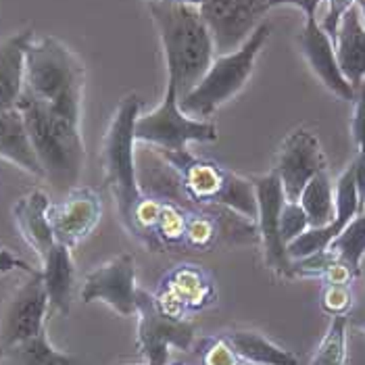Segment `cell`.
<instances>
[{"label":"cell","instance_id":"f35d334b","mask_svg":"<svg viewBox=\"0 0 365 365\" xmlns=\"http://www.w3.org/2000/svg\"><path fill=\"white\" fill-rule=\"evenodd\" d=\"M357 6H359V11H361V17H364L365 24V0H357Z\"/></svg>","mask_w":365,"mask_h":365},{"label":"cell","instance_id":"e0dca14e","mask_svg":"<svg viewBox=\"0 0 365 365\" xmlns=\"http://www.w3.org/2000/svg\"><path fill=\"white\" fill-rule=\"evenodd\" d=\"M48 209H51L48 195L40 188H34L26 197L19 198L13 207L15 224L19 227L24 240L40 257V261L51 253L56 245L51 220H48Z\"/></svg>","mask_w":365,"mask_h":365},{"label":"cell","instance_id":"277c9868","mask_svg":"<svg viewBox=\"0 0 365 365\" xmlns=\"http://www.w3.org/2000/svg\"><path fill=\"white\" fill-rule=\"evenodd\" d=\"M142 98L136 94L125 96L113 115L111 125L103 142V168L105 184L111 192L119 220L123 227L134 234L136 215L140 211L146 195L138 186L136 173V155H134V128L140 117Z\"/></svg>","mask_w":365,"mask_h":365},{"label":"cell","instance_id":"7c38bea8","mask_svg":"<svg viewBox=\"0 0 365 365\" xmlns=\"http://www.w3.org/2000/svg\"><path fill=\"white\" fill-rule=\"evenodd\" d=\"M326 169L328 161L317 136L309 130H294L282 142L274 171L280 178L286 200L299 202L305 186L319 171Z\"/></svg>","mask_w":365,"mask_h":365},{"label":"cell","instance_id":"3957f363","mask_svg":"<svg viewBox=\"0 0 365 365\" xmlns=\"http://www.w3.org/2000/svg\"><path fill=\"white\" fill-rule=\"evenodd\" d=\"M148 11L161 36L168 82L175 86L178 96L184 98L202 80L215 58L213 36L198 6L153 0L148 2Z\"/></svg>","mask_w":365,"mask_h":365},{"label":"cell","instance_id":"ffe728a7","mask_svg":"<svg viewBox=\"0 0 365 365\" xmlns=\"http://www.w3.org/2000/svg\"><path fill=\"white\" fill-rule=\"evenodd\" d=\"M31 31H21L0 42V113L15 109L26 84V48Z\"/></svg>","mask_w":365,"mask_h":365},{"label":"cell","instance_id":"7a4b0ae2","mask_svg":"<svg viewBox=\"0 0 365 365\" xmlns=\"http://www.w3.org/2000/svg\"><path fill=\"white\" fill-rule=\"evenodd\" d=\"M84 67L56 38L29 40L26 48L24 96L38 103L51 119L80 130Z\"/></svg>","mask_w":365,"mask_h":365},{"label":"cell","instance_id":"8fae6325","mask_svg":"<svg viewBox=\"0 0 365 365\" xmlns=\"http://www.w3.org/2000/svg\"><path fill=\"white\" fill-rule=\"evenodd\" d=\"M29 280L15 292L0 324V353L38 336L46 330V311H48V292L44 286L42 269L28 274Z\"/></svg>","mask_w":365,"mask_h":365},{"label":"cell","instance_id":"ac0fdd59","mask_svg":"<svg viewBox=\"0 0 365 365\" xmlns=\"http://www.w3.org/2000/svg\"><path fill=\"white\" fill-rule=\"evenodd\" d=\"M168 290H171L188 313L207 309L217 301V288L213 276L195 263H180L165 272L159 280Z\"/></svg>","mask_w":365,"mask_h":365},{"label":"cell","instance_id":"e575fe53","mask_svg":"<svg viewBox=\"0 0 365 365\" xmlns=\"http://www.w3.org/2000/svg\"><path fill=\"white\" fill-rule=\"evenodd\" d=\"M353 168V178H355V188H357V197L361 211H365V153H357L355 161L351 163Z\"/></svg>","mask_w":365,"mask_h":365},{"label":"cell","instance_id":"4316f807","mask_svg":"<svg viewBox=\"0 0 365 365\" xmlns=\"http://www.w3.org/2000/svg\"><path fill=\"white\" fill-rule=\"evenodd\" d=\"M346 315L332 317V324L326 336L322 338L319 346L315 349L309 365H346Z\"/></svg>","mask_w":365,"mask_h":365},{"label":"cell","instance_id":"d4e9b609","mask_svg":"<svg viewBox=\"0 0 365 365\" xmlns=\"http://www.w3.org/2000/svg\"><path fill=\"white\" fill-rule=\"evenodd\" d=\"M6 365H80V359L56 351L48 342L46 330L0 353Z\"/></svg>","mask_w":365,"mask_h":365},{"label":"cell","instance_id":"8992f818","mask_svg":"<svg viewBox=\"0 0 365 365\" xmlns=\"http://www.w3.org/2000/svg\"><path fill=\"white\" fill-rule=\"evenodd\" d=\"M17 109L26 119L29 140L44 169V178L51 180L56 188H73L84 168V140H71L63 136L51 123L46 113L24 94L17 103Z\"/></svg>","mask_w":365,"mask_h":365},{"label":"cell","instance_id":"83f0119b","mask_svg":"<svg viewBox=\"0 0 365 365\" xmlns=\"http://www.w3.org/2000/svg\"><path fill=\"white\" fill-rule=\"evenodd\" d=\"M184 230H186V209L178 202L159 198V213L155 234L163 247H184Z\"/></svg>","mask_w":365,"mask_h":365},{"label":"cell","instance_id":"5bb4252c","mask_svg":"<svg viewBox=\"0 0 365 365\" xmlns=\"http://www.w3.org/2000/svg\"><path fill=\"white\" fill-rule=\"evenodd\" d=\"M103 213V202L96 190L88 186L71 188L65 200L51 205L48 220L58 245L73 249L96 227Z\"/></svg>","mask_w":365,"mask_h":365},{"label":"cell","instance_id":"d590c367","mask_svg":"<svg viewBox=\"0 0 365 365\" xmlns=\"http://www.w3.org/2000/svg\"><path fill=\"white\" fill-rule=\"evenodd\" d=\"M13 269H21V272H26V274H34V272H36L34 267H29L24 259H19V257H15L13 253L0 249V272L6 274V272H13Z\"/></svg>","mask_w":365,"mask_h":365},{"label":"cell","instance_id":"cb8c5ba5","mask_svg":"<svg viewBox=\"0 0 365 365\" xmlns=\"http://www.w3.org/2000/svg\"><path fill=\"white\" fill-rule=\"evenodd\" d=\"M299 202H301L303 211L307 213L309 227H324V225L334 224V220H336V192L332 188L328 169L319 171L305 186Z\"/></svg>","mask_w":365,"mask_h":365},{"label":"cell","instance_id":"44dd1931","mask_svg":"<svg viewBox=\"0 0 365 365\" xmlns=\"http://www.w3.org/2000/svg\"><path fill=\"white\" fill-rule=\"evenodd\" d=\"M0 159H6L28 173L44 178V169L29 140L26 119L17 107L0 113Z\"/></svg>","mask_w":365,"mask_h":365},{"label":"cell","instance_id":"7bdbcfd3","mask_svg":"<svg viewBox=\"0 0 365 365\" xmlns=\"http://www.w3.org/2000/svg\"><path fill=\"white\" fill-rule=\"evenodd\" d=\"M364 213H365V211H364Z\"/></svg>","mask_w":365,"mask_h":365},{"label":"cell","instance_id":"6da1fadb","mask_svg":"<svg viewBox=\"0 0 365 365\" xmlns=\"http://www.w3.org/2000/svg\"><path fill=\"white\" fill-rule=\"evenodd\" d=\"M150 148L163 165L155 173V182H163V186H153L148 195L155 192L161 200H171L182 207L188 202L190 209L224 207L257 224L259 205L251 180H245L213 161L195 157L188 150Z\"/></svg>","mask_w":365,"mask_h":365},{"label":"cell","instance_id":"74e56055","mask_svg":"<svg viewBox=\"0 0 365 365\" xmlns=\"http://www.w3.org/2000/svg\"><path fill=\"white\" fill-rule=\"evenodd\" d=\"M171 2H180V4H192V6H200L205 0H171Z\"/></svg>","mask_w":365,"mask_h":365},{"label":"cell","instance_id":"9c48e42d","mask_svg":"<svg viewBox=\"0 0 365 365\" xmlns=\"http://www.w3.org/2000/svg\"><path fill=\"white\" fill-rule=\"evenodd\" d=\"M200 15L213 36L215 53L238 51L269 11L267 0H205Z\"/></svg>","mask_w":365,"mask_h":365},{"label":"cell","instance_id":"4fadbf2b","mask_svg":"<svg viewBox=\"0 0 365 365\" xmlns=\"http://www.w3.org/2000/svg\"><path fill=\"white\" fill-rule=\"evenodd\" d=\"M136 265L132 255H119L86 276L82 301H103L119 315H136Z\"/></svg>","mask_w":365,"mask_h":365},{"label":"cell","instance_id":"836d02e7","mask_svg":"<svg viewBox=\"0 0 365 365\" xmlns=\"http://www.w3.org/2000/svg\"><path fill=\"white\" fill-rule=\"evenodd\" d=\"M267 2H269V9L284 6V4L297 6L305 13V21H307V19H317V11H319L324 0H267Z\"/></svg>","mask_w":365,"mask_h":365},{"label":"cell","instance_id":"d6a6232c","mask_svg":"<svg viewBox=\"0 0 365 365\" xmlns=\"http://www.w3.org/2000/svg\"><path fill=\"white\" fill-rule=\"evenodd\" d=\"M351 132L359 153H365V82L355 92V111L351 119Z\"/></svg>","mask_w":365,"mask_h":365},{"label":"cell","instance_id":"7402d4cb","mask_svg":"<svg viewBox=\"0 0 365 365\" xmlns=\"http://www.w3.org/2000/svg\"><path fill=\"white\" fill-rule=\"evenodd\" d=\"M42 278L51 307L58 313H69L76 286V265L71 259V249L56 242L55 249L42 259Z\"/></svg>","mask_w":365,"mask_h":365},{"label":"cell","instance_id":"9a60e30c","mask_svg":"<svg viewBox=\"0 0 365 365\" xmlns=\"http://www.w3.org/2000/svg\"><path fill=\"white\" fill-rule=\"evenodd\" d=\"M361 211L359 197H357V188H355V178H353V168L344 169V173L338 178L336 184V220L334 224L324 225V227H309L305 234H301L297 240H292L288 245V257L294 259H303L313 253L326 251L330 247V242L336 238L338 234L351 224Z\"/></svg>","mask_w":365,"mask_h":365},{"label":"cell","instance_id":"1f68e13d","mask_svg":"<svg viewBox=\"0 0 365 365\" xmlns=\"http://www.w3.org/2000/svg\"><path fill=\"white\" fill-rule=\"evenodd\" d=\"M326 2H328V6H326L324 17L319 19V26L324 28V31L334 42L338 34V26H340L342 17L346 15V11H351L357 4V0H326Z\"/></svg>","mask_w":365,"mask_h":365},{"label":"cell","instance_id":"2e32d148","mask_svg":"<svg viewBox=\"0 0 365 365\" xmlns=\"http://www.w3.org/2000/svg\"><path fill=\"white\" fill-rule=\"evenodd\" d=\"M301 53L307 58L313 73L322 80L330 92L344 101H355V88L349 84V80L342 76L340 65H338L336 48L332 38L324 31L317 19H307L303 31L299 36Z\"/></svg>","mask_w":365,"mask_h":365},{"label":"cell","instance_id":"ba28073f","mask_svg":"<svg viewBox=\"0 0 365 365\" xmlns=\"http://www.w3.org/2000/svg\"><path fill=\"white\" fill-rule=\"evenodd\" d=\"M138 349L148 365H168L169 349L188 351L195 342V324L188 319H175L163 315L155 297L138 288Z\"/></svg>","mask_w":365,"mask_h":365},{"label":"cell","instance_id":"8d00e7d4","mask_svg":"<svg viewBox=\"0 0 365 365\" xmlns=\"http://www.w3.org/2000/svg\"><path fill=\"white\" fill-rule=\"evenodd\" d=\"M353 324H355L357 328H361V330L365 332V309L361 311V313H359L357 317H353Z\"/></svg>","mask_w":365,"mask_h":365},{"label":"cell","instance_id":"52a82bcc","mask_svg":"<svg viewBox=\"0 0 365 365\" xmlns=\"http://www.w3.org/2000/svg\"><path fill=\"white\" fill-rule=\"evenodd\" d=\"M134 138L163 150H186L190 142H215L220 134L213 121L195 119L182 111L178 88L168 82L161 105L138 117Z\"/></svg>","mask_w":365,"mask_h":365},{"label":"cell","instance_id":"5b68a950","mask_svg":"<svg viewBox=\"0 0 365 365\" xmlns=\"http://www.w3.org/2000/svg\"><path fill=\"white\" fill-rule=\"evenodd\" d=\"M269 34H272V26L263 21L238 51L215 56L202 80L184 98H180L182 111L195 119L213 117V113L230 98H234L249 82L255 61L263 51Z\"/></svg>","mask_w":365,"mask_h":365},{"label":"cell","instance_id":"30bf717a","mask_svg":"<svg viewBox=\"0 0 365 365\" xmlns=\"http://www.w3.org/2000/svg\"><path fill=\"white\" fill-rule=\"evenodd\" d=\"M253 184L259 205L257 230L265 265L280 278H292V259L288 257V245L284 242L280 230V213L286 202L280 178L276 171H269L267 175L257 178Z\"/></svg>","mask_w":365,"mask_h":365},{"label":"cell","instance_id":"b9f144b4","mask_svg":"<svg viewBox=\"0 0 365 365\" xmlns=\"http://www.w3.org/2000/svg\"><path fill=\"white\" fill-rule=\"evenodd\" d=\"M146 2H153V0H146Z\"/></svg>","mask_w":365,"mask_h":365},{"label":"cell","instance_id":"60d3db41","mask_svg":"<svg viewBox=\"0 0 365 365\" xmlns=\"http://www.w3.org/2000/svg\"><path fill=\"white\" fill-rule=\"evenodd\" d=\"M140 365H148V364H146V361H144V364H140Z\"/></svg>","mask_w":365,"mask_h":365},{"label":"cell","instance_id":"4dcf8cb0","mask_svg":"<svg viewBox=\"0 0 365 365\" xmlns=\"http://www.w3.org/2000/svg\"><path fill=\"white\" fill-rule=\"evenodd\" d=\"M322 309L328 315H349L353 309V290L349 284H326L322 290Z\"/></svg>","mask_w":365,"mask_h":365},{"label":"cell","instance_id":"f1b7e54d","mask_svg":"<svg viewBox=\"0 0 365 365\" xmlns=\"http://www.w3.org/2000/svg\"><path fill=\"white\" fill-rule=\"evenodd\" d=\"M195 365H251L238 357L224 334L200 338L192 351Z\"/></svg>","mask_w":365,"mask_h":365},{"label":"cell","instance_id":"603a6c76","mask_svg":"<svg viewBox=\"0 0 365 365\" xmlns=\"http://www.w3.org/2000/svg\"><path fill=\"white\" fill-rule=\"evenodd\" d=\"M225 340L238 353L240 359L251 365H299V359L292 351H286L265 338L259 332L251 330H234L224 332Z\"/></svg>","mask_w":365,"mask_h":365},{"label":"cell","instance_id":"d6986e66","mask_svg":"<svg viewBox=\"0 0 365 365\" xmlns=\"http://www.w3.org/2000/svg\"><path fill=\"white\" fill-rule=\"evenodd\" d=\"M334 48L342 76L357 90L365 82V24L357 4L342 17Z\"/></svg>","mask_w":365,"mask_h":365},{"label":"cell","instance_id":"484cf974","mask_svg":"<svg viewBox=\"0 0 365 365\" xmlns=\"http://www.w3.org/2000/svg\"><path fill=\"white\" fill-rule=\"evenodd\" d=\"M328 251L336 255L338 261L344 263L355 278L361 276V261L365 257V213H359L330 242Z\"/></svg>","mask_w":365,"mask_h":365},{"label":"cell","instance_id":"f546056e","mask_svg":"<svg viewBox=\"0 0 365 365\" xmlns=\"http://www.w3.org/2000/svg\"><path fill=\"white\" fill-rule=\"evenodd\" d=\"M280 230L282 238L286 245H290L292 240H297L301 234H305L309 230V220L307 213L303 211L301 202H284L280 213Z\"/></svg>","mask_w":365,"mask_h":365},{"label":"cell","instance_id":"ab89813d","mask_svg":"<svg viewBox=\"0 0 365 365\" xmlns=\"http://www.w3.org/2000/svg\"><path fill=\"white\" fill-rule=\"evenodd\" d=\"M168 365H186V364H182V361H173V364H168Z\"/></svg>","mask_w":365,"mask_h":365}]
</instances>
